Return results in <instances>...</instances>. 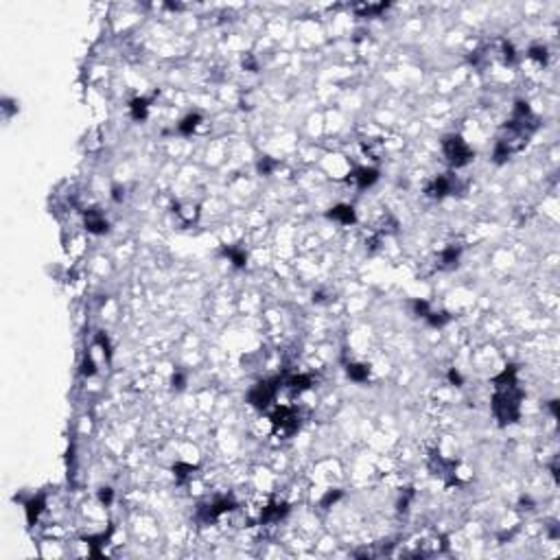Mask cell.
Returning a JSON list of instances; mask_svg holds the SVG:
<instances>
[{"label": "cell", "mask_w": 560, "mask_h": 560, "mask_svg": "<svg viewBox=\"0 0 560 560\" xmlns=\"http://www.w3.org/2000/svg\"><path fill=\"white\" fill-rule=\"evenodd\" d=\"M519 401H521V392L517 385L497 387V394L493 398V410L501 425H510L519 420V410H521Z\"/></svg>", "instance_id": "6da1fadb"}, {"label": "cell", "mask_w": 560, "mask_h": 560, "mask_svg": "<svg viewBox=\"0 0 560 560\" xmlns=\"http://www.w3.org/2000/svg\"><path fill=\"white\" fill-rule=\"evenodd\" d=\"M442 149H444L446 160H449L453 167H464L466 162H470V158H473V151H470V147L462 140L460 136H449V138H444Z\"/></svg>", "instance_id": "7a4b0ae2"}, {"label": "cell", "mask_w": 560, "mask_h": 560, "mask_svg": "<svg viewBox=\"0 0 560 560\" xmlns=\"http://www.w3.org/2000/svg\"><path fill=\"white\" fill-rule=\"evenodd\" d=\"M272 423L276 427V431H280L282 436H289V433L298 429V414L291 407H280V410L274 412Z\"/></svg>", "instance_id": "3957f363"}, {"label": "cell", "mask_w": 560, "mask_h": 560, "mask_svg": "<svg viewBox=\"0 0 560 560\" xmlns=\"http://www.w3.org/2000/svg\"><path fill=\"white\" fill-rule=\"evenodd\" d=\"M276 383L278 381H263L259 385L252 387L250 392V403L259 410H265V407L272 403V398L276 396Z\"/></svg>", "instance_id": "277c9868"}, {"label": "cell", "mask_w": 560, "mask_h": 560, "mask_svg": "<svg viewBox=\"0 0 560 560\" xmlns=\"http://www.w3.org/2000/svg\"><path fill=\"white\" fill-rule=\"evenodd\" d=\"M455 191V180L451 178V175H440V178L433 180V184L429 186V193L431 197H444V195H449Z\"/></svg>", "instance_id": "5b68a950"}, {"label": "cell", "mask_w": 560, "mask_h": 560, "mask_svg": "<svg viewBox=\"0 0 560 560\" xmlns=\"http://www.w3.org/2000/svg\"><path fill=\"white\" fill-rule=\"evenodd\" d=\"M86 228L94 232V234H103V232H108V221L103 219V215L101 212H88L86 215Z\"/></svg>", "instance_id": "8992f818"}, {"label": "cell", "mask_w": 560, "mask_h": 560, "mask_svg": "<svg viewBox=\"0 0 560 560\" xmlns=\"http://www.w3.org/2000/svg\"><path fill=\"white\" fill-rule=\"evenodd\" d=\"M355 180H357V186L359 188H368L379 180V171H376V169H361V171H357Z\"/></svg>", "instance_id": "52a82bcc"}, {"label": "cell", "mask_w": 560, "mask_h": 560, "mask_svg": "<svg viewBox=\"0 0 560 560\" xmlns=\"http://www.w3.org/2000/svg\"><path fill=\"white\" fill-rule=\"evenodd\" d=\"M329 217L335 219V221H342V223H352L355 221V210H352L350 206H335V208H331Z\"/></svg>", "instance_id": "ba28073f"}, {"label": "cell", "mask_w": 560, "mask_h": 560, "mask_svg": "<svg viewBox=\"0 0 560 560\" xmlns=\"http://www.w3.org/2000/svg\"><path fill=\"white\" fill-rule=\"evenodd\" d=\"M287 514V506L285 503H274V506H267L265 510H263V521L265 523H269V521H278L280 517H285Z\"/></svg>", "instance_id": "9c48e42d"}, {"label": "cell", "mask_w": 560, "mask_h": 560, "mask_svg": "<svg viewBox=\"0 0 560 560\" xmlns=\"http://www.w3.org/2000/svg\"><path fill=\"white\" fill-rule=\"evenodd\" d=\"M42 510H44V497H33V499L27 503V519H29V523H33V521L40 517Z\"/></svg>", "instance_id": "30bf717a"}, {"label": "cell", "mask_w": 560, "mask_h": 560, "mask_svg": "<svg viewBox=\"0 0 560 560\" xmlns=\"http://www.w3.org/2000/svg\"><path fill=\"white\" fill-rule=\"evenodd\" d=\"M199 121H201V116H199V114H191V116H186L184 121H182V123L178 125V131H180V134H184V136L193 134V129L199 125Z\"/></svg>", "instance_id": "8fae6325"}, {"label": "cell", "mask_w": 560, "mask_h": 560, "mask_svg": "<svg viewBox=\"0 0 560 560\" xmlns=\"http://www.w3.org/2000/svg\"><path fill=\"white\" fill-rule=\"evenodd\" d=\"M147 108H149V101L147 99L131 101V116H134L136 121H142V118L147 116Z\"/></svg>", "instance_id": "7c38bea8"}, {"label": "cell", "mask_w": 560, "mask_h": 560, "mask_svg": "<svg viewBox=\"0 0 560 560\" xmlns=\"http://www.w3.org/2000/svg\"><path fill=\"white\" fill-rule=\"evenodd\" d=\"M287 385L291 387V389H295V392H302V389H306V387L311 385V376H306V374L291 376V379L287 381Z\"/></svg>", "instance_id": "4fadbf2b"}, {"label": "cell", "mask_w": 560, "mask_h": 560, "mask_svg": "<svg viewBox=\"0 0 560 560\" xmlns=\"http://www.w3.org/2000/svg\"><path fill=\"white\" fill-rule=\"evenodd\" d=\"M348 376H350L352 381H366L368 379V366L352 363V366H348Z\"/></svg>", "instance_id": "5bb4252c"}, {"label": "cell", "mask_w": 560, "mask_h": 560, "mask_svg": "<svg viewBox=\"0 0 560 560\" xmlns=\"http://www.w3.org/2000/svg\"><path fill=\"white\" fill-rule=\"evenodd\" d=\"M457 256H460V250H455V248L444 250L442 256H440V265H442V267H453L457 263Z\"/></svg>", "instance_id": "9a60e30c"}, {"label": "cell", "mask_w": 560, "mask_h": 560, "mask_svg": "<svg viewBox=\"0 0 560 560\" xmlns=\"http://www.w3.org/2000/svg\"><path fill=\"white\" fill-rule=\"evenodd\" d=\"M449 315H446V313H431L429 311V315H427V322H429L431 326H444L446 322H449Z\"/></svg>", "instance_id": "2e32d148"}, {"label": "cell", "mask_w": 560, "mask_h": 560, "mask_svg": "<svg viewBox=\"0 0 560 560\" xmlns=\"http://www.w3.org/2000/svg\"><path fill=\"white\" fill-rule=\"evenodd\" d=\"M530 57L536 59L538 64H545V61H547V48L545 46H532L530 48Z\"/></svg>", "instance_id": "e0dca14e"}, {"label": "cell", "mask_w": 560, "mask_h": 560, "mask_svg": "<svg viewBox=\"0 0 560 560\" xmlns=\"http://www.w3.org/2000/svg\"><path fill=\"white\" fill-rule=\"evenodd\" d=\"M173 470H175V477H178L180 482H184L186 477L191 475V470H195V468L191 466V464H178V466H175Z\"/></svg>", "instance_id": "ac0fdd59"}, {"label": "cell", "mask_w": 560, "mask_h": 560, "mask_svg": "<svg viewBox=\"0 0 560 560\" xmlns=\"http://www.w3.org/2000/svg\"><path fill=\"white\" fill-rule=\"evenodd\" d=\"M225 254L230 256L232 263H234L236 267H243V265H245V254H243V252H238V250H225Z\"/></svg>", "instance_id": "d6986e66"}, {"label": "cell", "mask_w": 560, "mask_h": 560, "mask_svg": "<svg viewBox=\"0 0 560 560\" xmlns=\"http://www.w3.org/2000/svg\"><path fill=\"white\" fill-rule=\"evenodd\" d=\"M101 501H103V503H110V501H112V490H110V488H103V490H101Z\"/></svg>", "instance_id": "ffe728a7"}, {"label": "cell", "mask_w": 560, "mask_h": 560, "mask_svg": "<svg viewBox=\"0 0 560 560\" xmlns=\"http://www.w3.org/2000/svg\"><path fill=\"white\" fill-rule=\"evenodd\" d=\"M337 497H339V490H337V493H331V495H326V499H324V506H329V503H331V501H335Z\"/></svg>", "instance_id": "44dd1931"}, {"label": "cell", "mask_w": 560, "mask_h": 560, "mask_svg": "<svg viewBox=\"0 0 560 560\" xmlns=\"http://www.w3.org/2000/svg\"><path fill=\"white\" fill-rule=\"evenodd\" d=\"M449 379H451L453 383H462V376L457 374V372H451V374H449Z\"/></svg>", "instance_id": "7402d4cb"}]
</instances>
